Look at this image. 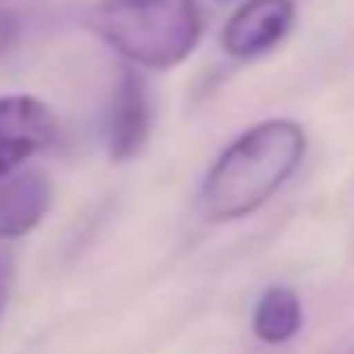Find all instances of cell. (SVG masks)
Wrapping results in <instances>:
<instances>
[{"mask_svg": "<svg viewBox=\"0 0 354 354\" xmlns=\"http://www.w3.org/2000/svg\"><path fill=\"white\" fill-rule=\"evenodd\" d=\"M347 354H354V351H347Z\"/></svg>", "mask_w": 354, "mask_h": 354, "instance_id": "cell-9", "label": "cell"}, {"mask_svg": "<svg viewBox=\"0 0 354 354\" xmlns=\"http://www.w3.org/2000/svg\"><path fill=\"white\" fill-rule=\"evenodd\" d=\"M87 28L129 66L174 70L198 49L205 18L195 0H97Z\"/></svg>", "mask_w": 354, "mask_h": 354, "instance_id": "cell-2", "label": "cell"}, {"mask_svg": "<svg viewBox=\"0 0 354 354\" xmlns=\"http://www.w3.org/2000/svg\"><path fill=\"white\" fill-rule=\"evenodd\" d=\"M149 118L153 115H149L146 80L136 73V66H122L108 97V111H104V146L111 160L125 163L142 153L149 139Z\"/></svg>", "mask_w": 354, "mask_h": 354, "instance_id": "cell-5", "label": "cell"}, {"mask_svg": "<svg viewBox=\"0 0 354 354\" xmlns=\"http://www.w3.org/2000/svg\"><path fill=\"white\" fill-rule=\"evenodd\" d=\"M302 330V302L288 285L268 288L254 306V333L264 344H288Z\"/></svg>", "mask_w": 354, "mask_h": 354, "instance_id": "cell-7", "label": "cell"}, {"mask_svg": "<svg viewBox=\"0 0 354 354\" xmlns=\"http://www.w3.org/2000/svg\"><path fill=\"white\" fill-rule=\"evenodd\" d=\"M219 4H226V0H219Z\"/></svg>", "mask_w": 354, "mask_h": 354, "instance_id": "cell-8", "label": "cell"}, {"mask_svg": "<svg viewBox=\"0 0 354 354\" xmlns=\"http://www.w3.org/2000/svg\"><path fill=\"white\" fill-rule=\"evenodd\" d=\"M295 25V0H243L223 25V49L233 59H261Z\"/></svg>", "mask_w": 354, "mask_h": 354, "instance_id": "cell-4", "label": "cell"}, {"mask_svg": "<svg viewBox=\"0 0 354 354\" xmlns=\"http://www.w3.org/2000/svg\"><path fill=\"white\" fill-rule=\"evenodd\" d=\"M56 142V115L32 94L0 97V181Z\"/></svg>", "mask_w": 354, "mask_h": 354, "instance_id": "cell-3", "label": "cell"}, {"mask_svg": "<svg viewBox=\"0 0 354 354\" xmlns=\"http://www.w3.org/2000/svg\"><path fill=\"white\" fill-rule=\"evenodd\" d=\"M306 156V129L292 118H268L240 132L202 181V216L236 223L268 205Z\"/></svg>", "mask_w": 354, "mask_h": 354, "instance_id": "cell-1", "label": "cell"}, {"mask_svg": "<svg viewBox=\"0 0 354 354\" xmlns=\"http://www.w3.org/2000/svg\"><path fill=\"white\" fill-rule=\"evenodd\" d=\"M53 209V185L39 170H18L0 181V240L28 236Z\"/></svg>", "mask_w": 354, "mask_h": 354, "instance_id": "cell-6", "label": "cell"}]
</instances>
